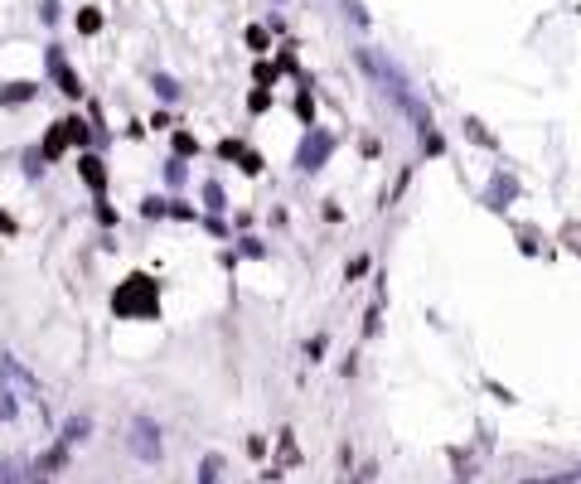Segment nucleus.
Returning <instances> with one entry per match:
<instances>
[{
	"instance_id": "4468645a",
	"label": "nucleus",
	"mask_w": 581,
	"mask_h": 484,
	"mask_svg": "<svg viewBox=\"0 0 581 484\" xmlns=\"http://www.w3.org/2000/svg\"><path fill=\"white\" fill-rule=\"evenodd\" d=\"M15 416V397L5 392V383H0V421H10Z\"/></svg>"
},
{
	"instance_id": "39448f33",
	"label": "nucleus",
	"mask_w": 581,
	"mask_h": 484,
	"mask_svg": "<svg viewBox=\"0 0 581 484\" xmlns=\"http://www.w3.org/2000/svg\"><path fill=\"white\" fill-rule=\"evenodd\" d=\"M49 68H54V78H59V88H63V93H68V97H78V93H83V83H78V73H73V68L63 63V54H49Z\"/></svg>"
},
{
	"instance_id": "dca6fc26",
	"label": "nucleus",
	"mask_w": 581,
	"mask_h": 484,
	"mask_svg": "<svg viewBox=\"0 0 581 484\" xmlns=\"http://www.w3.org/2000/svg\"><path fill=\"white\" fill-rule=\"evenodd\" d=\"M175 150H180V155H189V150H199V146H194V136H185V131H180V136H175Z\"/></svg>"
},
{
	"instance_id": "6e6552de",
	"label": "nucleus",
	"mask_w": 581,
	"mask_h": 484,
	"mask_svg": "<svg viewBox=\"0 0 581 484\" xmlns=\"http://www.w3.org/2000/svg\"><path fill=\"white\" fill-rule=\"evenodd\" d=\"M194 484H223V460H218V455H208V460L199 465V480H194Z\"/></svg>"
},
{
	"instance_id": "f03ea898",
	"label": "nucleus",
	"mask_w": 581,
	"mask_h": 484,
	"mask_svg": "<svg viewBox=\"0 0 581 484\" xmlns=\"http://www.w3.org/2000/svg\"><path fill=\"white\" fill-rule=\"evenodd\" d=\"M126 446H131V455H136V460H160V426H155V421H146V416H136V421H131Z\"/></svg>"
},
{
	"instance_id": "f257e3e1",
	"label": "nucleus",
	"mask_w": 581,
	"mask_h": 484,
	"mask_svg": "<svg viewBox=\"0 0 581 484\" xmlns=\"http://www.w3.org/2000/svg\"><path fill=\"white\" fill-rule=\"evenodd\" d=\"M111 310L121 315V320H150L155 310H160V290H155V281L150 276H126L121 281V290L111 295Z\"/></svg>"
},
{
	"instance_id": "20e7f679",
	"label": "nucleus",
	"mask_w": 581,
	"mask_h": 484,
	"mask_svg": "<svg viewBox=\"0 0 581 484\" xmlns=\"http://www.w3.org/2000/svg\"><path fill=\"white\" fill-rule=\"evenodd\" d=\"M0 378H10V383L20 387V397H34V402H39V383L20 368V359H0Z\"/></svg>"
},
{
	"instance_id": "1a4fd4ad",
	"label": "nucleus",
	"mask_w": 581,
	"mask_h": 484,
	"mask_svg": "<svg viewBox=\"0 0 581 484\" xmlns=\"http://www.w3.org/2000/svg\"><path fill=\"white\" fill-rule=\"evenodd\" d=\"M88 431H93V421H88V416H68V421H63V441H68V446H73V441H83Z\"/></svg>"
},
{
	"instance_id": "423d86ee",
	"label": "nucleus",
	"mask_w": 581,
	"mask_h": 484,
	"mask_svg": "<svg viewBox=\"0 0 581 484\" xmlns=\"http://www.w3.org/2000/svg\"><path fill=\"white\" fill-rule=\"evenodd\" d=\"M63 146H68V126L59 121V126L49 131V141H44V160H54V155H63Z\"/></svg>"
},
{
	"instance_id": "f3484780",
	"label": "nucleus",
	"mask_w": 581,
	"mask_h": 484,
	"mask_svg": "<svg viewBox=\"0 0 581 484\" xmlns=\"http://www.w3.org/2000/svg\"><path fill=\"white\" fill-rule=\"evenodd\" d=\"M247 44L252 49H267V29H247Z\"/></svg>"
},
{
	"instance_id": "a211bd4d",
	"label": "nucleus",
	"mask_w": 581,
	"mask_h": 484,
	"mask_svg": "<svg viewBox=\"0 0 581 484\" xmlns=\"http://www.w3.org/2000/svg\"><path fill=\"white\" fill-rule=\"evenodd\" d=\"M0 233H15V223H10V218H5V213H0Z\"/></svg>"
},
{
	"instance_id": "7ed1b4c3",
	"label": "nucleus",
	"mask_w": 581,
	"mask_h": 484,
	"mask_svg": "<svg viewBox=\"0 0 581 484\" xmlns=\"http://www.w3.org/2000/svg\"><path fill=\"white\" fill-rule=\"evenodd\" d=\"M330 150H334V136H330V131H310L295 160H300V170H320V165L330 160Z\"/></svg>"
},
{
	"instance_id": "9d476101",
	"label": "nucleus",
	"mask_w": 581,
	"mask_h": 484,
	"mask_svg": "<svg viewBox=\"0 0 581 484\" xmlns=\"http://www.w3.org/2000/svg\"><path fill=\"white\" fill-rule=\"evenodd\" d=\"M78 29H83V34H97V29H102V15H97V10H83V15H78Z\"/></svg>"
},
{
	"instance_id": "2eb2a0df",
	"label": "nucleus",
	"mask_w": 581,
	"mask_h": 484,
	"mask_svg": "<svg viewBox=\"0 0 581 484\" xmlns=\"http://www.w3.org/2000/svg\"><path fill=\"white\" fill-rule=\"evenodd\" d=\"M63 126H68V141H78V146L88 141V126H83V121H63Z\"/></svg>"
},
{
	"instance_id": "ddd939ff",
	"label": "nucleus",
	"mask_w": 581,
	"mask_h": 484,
	"mask_svg": "<svg viewBox=\"0 0 581 484\" xmlns=\"http://www.w3.org/2000/svg\"><path fill=\"white\" fill-rule=\"evenodd\" d=\"M0 484H20V465L15 460H0Z\"/></svg>"
},
{
	"instance_id": "9b49d317",
	"label": "nucleus",
	"mask_w": 581,
	"mask_h": 484,
	"mask_svg": "<svg viewBox=\"0 0 581 484\" xmlns=\"http://www.w3.org/2000/svg\"><path fill=\"white\" fill-rule=\"evenodd\" d=\"M24 97H34V88H29V83H15V88L0 93V102H24Z\"/></svg>"
},
{
	"instance_id": "f8f14e48",
	"label": "nucleus",
	"mask_w": 581,
	"mask_h": 484,
	"mask_svg": "<svg viewBox=\"0 0 581 484\" xmlns=\"http://www.w3.org/2000/svg\"><path fill=\"white\" fill-rule=\"evenodd\" d=\"M203 203H208L213 213H218V208H228V203H223V189H218V185H203Z\"/></svg>"
},
{
	"instance_id": "0eeeda50",
	"label": "nucleus",
	"mask_w": 581,
	"mask_h": 484,
	"mask_svg": "<svg viewBox=\"0 0 581 484\" xmlns=\"http://www.w3.org/2000/svg\"><path fill=\"white\" fill-rule=\"evenodd\" d=\"M78 165H83V180H88L93 189H102V185H107V170H102V160H97V155H83Z\"/></svg>"
}]
</instances>
